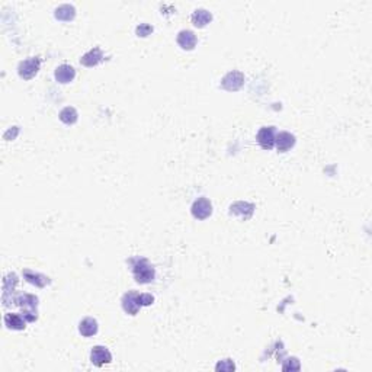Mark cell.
<instances>
[{"instance_id": "6da1fadb", "label": "cell", "mask_w": 372, "mask_h": 372, "mask_svg": "<svg viewBox=\"0 0 372 372\" xmlns=\"http://www.w3.org/2000/svg\"><path fill=\"white\" fill-rule=\"evenodd\" d=\"M133 273L138 283H150L154 279V269L146 259H135L133 263Z\"/></svg>"}, {"instance_id": "7a4b0ae2", "label": "cell", "mask_w": 372, "mask_h": 372, "mask_svg": "<svg viewBox=\"0 0 372 372\" xmlns=\"http://www.w3.org/2000/svg\"><path fill=\"white\" fill-rule=\"evenodd\" d=\"M16 304L24 308V317L27 321H35L37 320V305H38V298L34 295H22L16 299Z\"/></svg>"}, {"instance_id": "3957f363", "label": "cell", "mask_w": 372, "mask_h": 372, "mask_svg": "<svg viewBox=\"0 0 372 372\" xmlns=\"http://www.w3.org/2000/svg\"><path fill=\"white\" fill-rule=\"evenodd\" d=\"M40 66H41V60L38 57H30V59L24 60L19 67H18V73L22 79L25 80H31L34 76L38 73L40 70Z\"/></svg>"}, {"instance_id": "277c9868", "label": "cell", "mask_w": 372, "mask_h": 372, "mask_svg": "<svg viewBox=\"0 0 372 372\" xmlns=\"http://www.w3.org/2000/svg\"><path fill=\"white\" fill-rule=\"evenodd\" d=\"M211 212H212V205H211V202H209L208 199L204 198V196L198 198L194 202V205H192V215H194L195 218H198V220L208 218L209 215H211Z\"/></svg>"}, {"instance_id": "5b68a950", "label": "cell", "mask_w": 372, "mask_h": 372, "mask_svg": "<svg viewBox=\"0 0 372 372\" xmlns=\"http://www.w3.org/2000/svg\"><path fill=\"white\" fill-rule=\"evenodd\" d=\"M112 360V355L105 346H95L90 352V362L95 366H104L105 363H109Z\"/></svg>"}, {"instance_id": "8992f818", "label": "cell", "mask_w": 372, "mask_h": 372, "mask_svg": "<svg viewBox=\"0 0 372 372\" xmlns=\"http://www.w3.org/2000/svg\"><path fill=\"white\" fill-rule=\"evenodd\" d=\"M275 137L273 127H263L257 133V143L263 150H272L275 146Z\"/></svg>"}, {"instance_id": "52a82bcc", "label": "cell", "mask_w": 372, "mask_h": 372, "mask_svg": "<svg viewBox=\"0 0 372 372\" xmlns=\"http://www.w3.org/2000/svg\"><path fill=\"white\" fill-rule=\"evenodd\" d=\"M243 82H244V76L240 72H230L223 79L221 86L225 90H238L243 86Z\"/></svg>"}, {"instance_id": "ba28073f", "label": "cell", "mask_w": 372, "mask_h": 372, "mask_svg": "<svg viewBox=\"0 0 372 372\" xmlns=\"http://www.w3.org/2000/svg\"><path fill=\"white\" fill-rule=\"evenodd\" d=\"M137 297H138V294L134 292V291H131V292L124 295V298H122V308H124L125 313L131 314V315H135L138 313V310L141 307H140V304L137 301Z\"/></svg>"}, {"instance_id": "9c48e42d", "label": "cell", "mask_w": 372, "mask_h": 372, "mask_svg": "<svg viewBox=\"0 0 372 372\" xmlns=\"http://www.w3.org/2000/svg\"><path fill=\"white\" fill-rule=\"evenodd\" d=\"M294 144H295V137L289 134V133L283 131V133H279L275 137V146H276L278 151H281V153H285L289 149H292Z\"/></svg>"}, {"instance_id": "30bf717a", "label": "cell", "mask_w": 372, "mask_h": 372, "mask_svg": "<svg viewBox=\"0 0 372 372\" xmlns=\"http://www.w3.org/2000/svg\"><path fill=\"white\" fill-rule=\"evenodd\" d=\"M54 76H56V80H57L59 83H70V82L75 79L76 72L72 66H69V64H61L60 67L56 69Z\"/></svg>"}, {"instance_id": "8fae6325", "label": "cell", "mask_w": 372, "mask_h": 372, "mask_svg": "<svg viewBox=\"0 0 372 372\" xmlns=\"http://www.w3.org/2000/svg\"><path fill=\"white\" fill-rule=\"evenodd\" d=\"M178 44L183 48V50H194L196 45V35L192 31L183 30L179 32L178 35Z\"/></svg>"}, {"instance_id": "7c38bea8", "label": "cell", "mask_w": 372, "mask_h": 372, "mask_svg": "<svg viewBox=\"0 0 372 372\" xmlns=\"http://www.w3.org/2000/svg\"><path fill=\"white\" fill-rule=\"evenodd\" d=\"M102 60H104V54H102L101 48L96 47V48L90 50L89 53H86V54L80 59V63H82L83 66H86V67H93V66L99 64Z\"/></svg>"}, {"instance_id": "4fadbf2b", "label": "cell", "mask_w": 372, "mask_h": 372, "mask_svg": "<svg viewBox=\"0 0 372 372\" xmlns=\"http://www.w3.org/2000/svg\"><path fill=\"white\" fill-rule=\"evenodd\" d=\"M79 331L85 336V337H90L95 336L98 333V321L92 317H88L85 320L80 321L79 324Z\"/></svg>"}, {"instance_id": "5bb4252c", "label": "cell", "mask_w": 372, "mask_h": 372, "mask_svg": "<svg viewBox=\"0 0 372 372\" xmlns=\"http://www.w3.org/2000/svg\"><path fill=\"white\" fill-rule=\"evenodd\" d=\"M5 324L12 330H24L27 326V320L19 314L8 313L5 315Z\"/></svg>"}, {"instance_id": "9a60e30c", "label": "cell", "mask_w": 372, "mask_h": 372, "mask_svg": "<svg viewBox=\"0 0 372 372\" xmlns=\"http://www.w3.org/2000/svg\"><path fill=\"white\" fill-rule=\"evenodd\" d=\"M211 19H212V16L205 9H198V11H195L194 14H192V22H194L195 27H198V28L205 27L207 24L211 22Z\"/></svg>"}, {"instance_id": "2e32d148", "label": "cell", "mask_w": 372, "mask_h": 372, "mask_svg": "<svg viewBox=\"0 0 372 372\" xmlns=\"http://www.w3.org/2000/svg\"><path fill=\"white\" fill-rule=\"evenodd\" d=\"M75 15L76 11L72 5H61L56 9V18L60 21H72Z\"/></svg>"}, {"instance_id": "e0dca14e", "label": "cell", "mask_w": 372, "mask_h": 372, "mask_svg": "<svg viewBox=\"0 0 372 372\" xmlns=\"http://www.w3.org/2000/svg\"><path fill=\"white\" fill-rule=\"evenodd\" d=\"M24 276H25V279L28 281L30 283H34V285H37V286H40V288H43L45 286L47 283H48V278L44 276V275H41V273H34V272H31V270H24Z\"/></svg>"}, {"instance_id": "ac0fdd59", "label": "cell", "mask_w": 372, "mask_h": 372, "mask_svg": "<svg viewBox=\"0 0 372 372\" xmlns=\"http://www.w3.org/2000/svg\"><path fill=\"white\" fill-rule=\"evenodd\" d=\"M77 111L72 106H66L61 112H60V119L61 122H64L66 125H73L77 121Z\"/></svg>"}, {"instance_id": "d6986e66", "label": "cell", "mask_w": 372, "mask_h": 372, "mask_svg": "<svg viewBox=\"0 0 372 372\" xmlns=\"http://www.w3.org/2000/svg\"><path fill=\"white\" fill-rule=\"evenodd\" d=\"M215 369H217V371H234L236 366H234V363H233L231 359H224V360H221V362L215 366Z\"/></svg>"}, {"instance_id": "ffe728a7", "label": "cell", "mask_w": 372, "mask_h": 372, "mask_svg": "<svg viewBox=\"0 0 372 372\" xmlns=\"http://www.w3.org/2000/svg\"><path fill=\"white\" fill-rule=\"evenodd\" d=\"M137 301H138L140 307H143V305H150V304H153L154 298H153V295H150V294H138Z\"/></svg>"}, {"instance_id": "44dd1931", "label": "cell", "mask_w": 372, "mask_h": 372, "mask_svg": "<svg viewBox=\"0 0 372 372\" xmlns=\"http://www.w3.org/2000/svg\"><path fill=\"white\" fill-rule=\"evenodd\" d=\"M150 32H153V28H151L150 25H146V24H143V25H140V27L137 28V34H138L140 37H147Z\"/></svg>"}]
</instances>
